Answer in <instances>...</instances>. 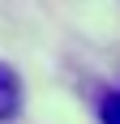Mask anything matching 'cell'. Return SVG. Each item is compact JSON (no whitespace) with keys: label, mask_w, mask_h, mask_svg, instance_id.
Here are the masks:
<instances>
[{"label":"cell","mask_w":120,"mask_h":124,"mask_svg":"<svg viewBox=\"0 0 120 124\" xmlns=\"http://www.w3.org/2000/svg\"><path fill=\"white\" fill-rule=\"evenodd\" d=\"M22 111V81L9 64H0V120H13Z\"/></svg>","instance_id":"6da1fadb"},{"label":"cell","mask_w":120,"mask_h":124,"mask_svg":"<svg viewBox=\"0 0 120 124\" xmlns=\"http://www.w3.org/2000/svg\"><path fill=\"white\" fill-rule=\"evenodd\" d=\"M99 120H103V124H120V86L103 94V103H99Z\"/></svg>","instance_id":"7a4b0ae2"}]
</instances>
